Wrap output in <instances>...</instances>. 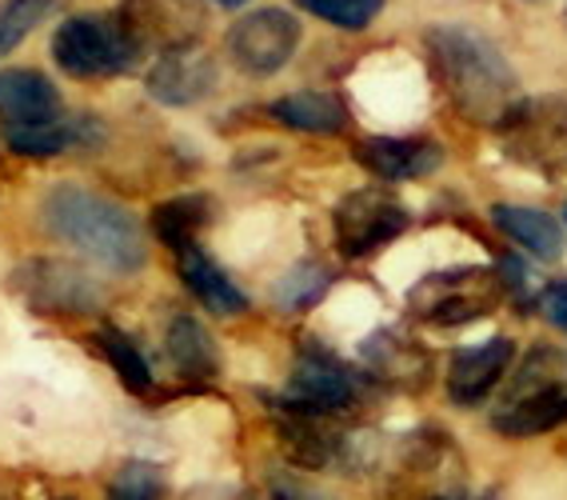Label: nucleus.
Listing matches in <instances>:
<instances>
[{"mask_svg": "<svg viewBox=\"0 0 567 500\" xmlns=\"http://www.w3.org/2000/svg\"><path fill=\"white\" fill-rule=\"evenodd\" d=\"M415 348H420V345H408V340H400L395 333H380V337H372L364 345V360L372 365V377L408 380V377H412Z\"/></svg>", "mask_w": 567, "mask_h": 500, "instance_id": "obj_26", "label": "nucleus"}, {"mask_svg": "<svg viewBox=\"0 0 567 500\" xmlns=\"http://www.w3.org/2000/svg\"><path fill=\"white\" fill-rule=\"evenodd\" d=\"M564 216H567V208H564Z\"/></svg>", "mask_w": 567, "mask_h": 500, "instance_id": "obj_32", "label": "nucleus"}, {"mask_svg": "<svg viewBox=\"0 0 567 500\" xmlns=\"http://www.w3.org/2000/svg\"><path fill=\"white\" fill-rule=\"evenodd\" d=\"M355 161L380 181H424L444 164V149L427 136H364Z\"/></svg>", "mask_w": 567, "mask_h": 500, "instance_id": "obj_13", "label": "nucleus"}, {"mask_svg": "<svg viewBox=\"0 0 567 500\" xmlns=\"http://www.w3.org/2000/svg\"><path fill=\"white\" fill-rule=\"evenodd\" d=\"M539 313H544L547 325L559 328V333L567 337V276L564 280L544 285V293H539Z\"/></svg>", "mask_w": 567, "mask_h": 500, "instance_id": "obj_30", "label": "nucleus"}, {"mask_svg": "<svg viewBox=\"0 0 567 500\" xmlns=\"http://www.w3.org/2000/svg\"><path fill=\"white\" fill-rule=\"evenodd\" d=\"M109 500H164V472L148 460H128L112 477Z\"/></svg>", "mask_w": 567, "mask_h": 500, "instance_id": "obj_28", "label": "nucleus"}, {"mask_svg": "<svg viewBox=\"0 0 567 500\" xmlns=\"http://www.w3.org/2000/svg\"><path fill=\"white\" fill-rule=\"evenodd\" d=\"M116 21L141 52H164L176 44H193L208 12H204V0H124Z\"/></svg>", "mask_w": 567, "mask_h": 500, "instance_id": "obj_9", "label": "nucleus"}, {"mask_svg": "<svg viewBox=\"0 0 567 500\" xmlns=\"http://www.w3.org/2000/svg\"><path fill=\"white\" fill-rule=\"evenodd\" d=\"M52 57L72 81H101V76L128 72L144 52L132 44V37L121 29L116 17L84 12V17L61 21V29L52 32Z\"/></svg>", "mask_w": 567, "mask_h": 500, "instance_id": "obj_4", "label": "nucleus"}, {"mask_svg": "<svg viewBox=\"0 0 567 500\" xmlns=\"http://www.w3.org/2000/svg\"><path fill=\"white\" fill-rule=\"evenodd\" d=\"M61 116V92L37 69H0V133Z\"/></svg>", "mask_w": 567, "mask_h": 500, "instance_id": "obj_14", "label": "nucleus"}, {"mask_svg": "<svg viewBox=\"0 0 567 500\" xmlns=\"http://www.w3.org/2000/svg\"><path fill=\"white\" fill-rule=\"evenodd\" d=\"M101 353L112 365V373H116V380H121L128 392H136V397L153 392V365H148L144 348L136 345L124 328H116V325L101 328Z\"/></svg>", "mask_w": 567, "mask_h": 500, "instance_id": "obj_23", "label": "nucleus"}, {"mask_svg": "<svg viewBox=\"0 0 567 500\" xmlns=\"http://www.w3.org/2000/svg\"><path fill=\"white\" fill-rule=\"evenodd\" d=\"M64 9V0H4L0 4V61L17 44H24L44 21H52Z\"/></svg>", "mask_w": 567, "mask_h": 500, "instance_id": "obj_24", "label": "nucleus"}, {"mask_svg": "<svg viewBox=\"0 0 567 500\" xmlns=\"http://www.w3.org/2000/svg\"><path fill=\"white\" fill-rule=\"evenodd\" d=\"M216 76H220V69H216L213 52L204 49L200 41H193L156 52L144 84H148L153 101L168 104V109H188V104H200L216 89Z\"/></svg>", "mask_w": 567, "mask_h": 500, "instance_id": "obj_11", "label": "nucleus"}, {"mask_svg": "<svg viewBox=\"0 0 567 500\" xmlns=\"http://www.w3.org/2000/svg\"><path fill=\"white\" fill-rule=\"evenodd\" d=\"M41 221L56 241L81 248L96 265L112 273H141L148 261L141 221L109 196L81 188V184H56L41 201Z\"/></svg>", "mask_w": 567, "mask_h": 500, "instance_id": "obj_2", "label": "nucleus"}, {"mask_svg": "<svg viewBox=\"0 0 567 500\" xmlns=\"http://www.w3.org/2000/svg\"><path fill=\"white\" fill-rule=\"evenodd\" d=\"M516 161L556 173L567 164V101H519L504 121Z\"/></svg>", "mask_w": 567, "mask_h": 500, "instance_id": "obj_10", "label": "nucleus"}, {"mask_svg": "<svg viewBox=\"0 0 567 500\" xmlns=\"http://www.w3.org/2000/svg\"><path fill=\"white\" fill-rule=\"evenodd\" d=\"M4 144H9L17 156H32V161H49V156H61L76 144L92 141V124L89 121H72V116H52V121L29 124V129H4Z\"/></svg>", "mask_w": 567, "mask_h": 500, "instance_id": "obj_21", "label": "nucleus"}, {"mask_svg": "<svg viewBox=\"0 0 567 500\" xmlns=\"http://www.w3.org/2000/svg\"><path fill=\"white\" fill-rule=\"evenodd\" d=\"M328 288H332V273H328L324 265H312V261H305V265H296L292 273H284L280 280H276L272 300H276V308L305 313V308H312V305H320V300H324Z\"/></svg>", "mask_w": 567, "mask_h": 500, "instance_id": "obj_25", "label": "nucleus"}, {"mask_svg": "<svg viewBox=\"0 0 567 500\" xmlns=\"http://www.w3.org/2000/svg\"><path fill=\"white\" fill-rule=\"evenodd\" d=\"M368 380L348 368L340 357H332L328 348L308 345L300 357H296L292 377L284 397H276L272 405L296 412H312V417H340V412H352L360 400H364Z\"/></svg>", "mask_w": 567, "mask_h": 500, "instance_id": "obj_6", "label": "nucleus"}, {"mask_svg": "<svg viewBox=\"0 0 567 500\" xmlns=\"http://www.w3.org/2000/svg\"><path fill=\"white\" fill-rule=\"evenodd\" d=\"M512 360H516V345L507 337H487L480 345L456 348V357L447 365V397L464 405V409H472V405H480V400L496 392Z\"/></svg>", "mask_w": 567, "mask_h": 500, "instance_id": "obj_12", "label": "nucleus"}, {"mask_svg": "<svg viewBox=\"0 0 567 500\" xmlns=\"http://www.w3.org/2000/svg\"><path fill=\"white\" fill-rule=\"evenodd\" d=\"M176 268H181V280L188 285V293H193L213 317H240L244 308H248V296L240 293V285H236L233 276L224 273L200 245H184L181 253H176Z\"/></svg>", "mask_w": 567, "mask_h": 500, "instance_id": "obj_17", "label": "nucleus"}, {"mask_svg": "<svg viewBox=\"0 0 567 500\" xmlns=\"http://www.w3.org/2000/svg\"><path fill=\"white\" fill-rule=\"evenodd\" d=\"M220 9H240V4H248V0H216Z\"/></svg>", "mask_w": 567, "mask_h": 500, "instance_id": "obj_31", "label": "nucleus"}, {"mask_svg": "<svg viewBox=\"0 0 567 500\" xmlns=\"http://www.w3.org/2000/svg\"><path fill=\"white\" fill-rule=\"evenodd\" d=\"M213 221V201L200 193H188V196H173V201H164V205L153 208V233L161 245L176 248L181 253L184 245H196V236L200 228Z\"/></svg>", "mask_w": 567, "mask_h": 500, "instance_id": "obj_22", "label": "nucleus"}, {"mask_svg": "<svg viewBox=\"0 0 567 500\" xmlns=\"http://www.w3.org/2000/svg\"><path fill=\"white\" fill-rule=\"evenodd\" d=\"M427 52H432V64H436V76L452 109L472 124L504 129V121L524 101L504 52L464 24H432Z\"/></svg>", "mask_w": 567, "mask_h": 500, "instance_id": "obj_1", "label": "nucleus"}, {"mask_svg": "<svg viewBox=\"0 0 567 500\" xmlns=\"http://www.w3.org/2000/svg\"><path fill=\"white\" fill-rule=\"evenodd\" d=\"M268 113H272L280 124H288V129H296V133H316V136H340L348 124V113H344V104H340V96L320 92V89L288 92V96L268 104Z\"/></svg>", "mask_w": 567, "mask_h": 500, "instance_id": "obj_19", "label": "nucleus"}, {"mask_svg": "<svg viewBox=\"0 0 567 500\" xmlns=\"http://www.w3.org/2000/svg\"><path fill=\"white\" fill-rule=\"evenodd\" d=\"M567 425V385L532 388V392H512L499 397L492 412V429L499 437H539V432L564 429Z\"/></svg>", "mask_w": 567, "mask_h": 500, "instance_id": "obj_15", "label": "nucleus"}, {"mask_svg": "<svg viewBox=\"0 0 567 500\" xmlns=\"http://www.w3.org/2000/svg\"><path fill=\"white\" fill-rule=\"evenodd\" d=\"M300 49V21L288 9H256L228 32V61L248 76H272Z\"/></svg>", "mask_w": 567, "mask_h": 500, "instance_id": "obj_8", "label": "nucleus"}, {"mask_svg": "<svg viewBox=\"0 0 567 500\" xmlns=\"http://www.w3.org/2000/svg\"><path fill=\"white\" fill-rule=\"evenodd\" d=\"M300 9H308L320 21L336 24V29L360 32L384 12V0H296Z\"/></svg>", "mask_w": 567, "mask_h": 500, "instance_id": "obj_27", "label": "nucleus"}, {"mask_svg": "<svg viewBox=\"0 0 567 500\" xmlns=\"http://www.w3.org/2000/svg\"><path fill=\"white\" fill-rule=\"evenodd\" d=\"M412 225L408 208L388 188H355L336 205V245L348 261H364L392 245Z\"/></svg>", "mask_w": 567, "mask_h": 500, "instance_id": "obj_7", "label": "nucleus"}, {"mask_svg": "<svg viewBox=\"0 0 567 500\" xmlns=\"http://www.w3.org/2000/svg\"><path fill=\"white\" fill-rule=\"evenodd\" d=\"M268 497L272 500H332L320 484L296 477V472H284V469L268 472Z\"/></svg>", "mask_w": 567, "mask_h": 500, "instance_id": "obj_29", "label": "nucleus"}, {"mask_svg": "<svg viewBox=\"0 0 567 500\" xmlns=\"http://www.w3.org/2000/svg\"><path fill=\"white\" fill-rule=\"evenodd\" d=\"M276 409V432H280V445L288 452L292 465L300 469H328L336 465V457L344 452V437L328 425L332 417H312V412H296V409Z\"/></svg>", "mask_w": 567, "mask_h": 500, "instance_id": "obj_16", "label": "nucleus"}, {"mask_svg": "<svg viewBox=\"0 0 567 500\" xmlns=\"http://www.w3.org/2000/svg\"><path fill=\"white\" fill-rule=\"evenodd\" d=\"M12 288L21 293V300L37 317H49V320H81L92 317V313H101L104 305V293L92 280V273H84L72 261H61V256L24 261L12 273Z\"/></svg>", "mask_w": 567, "mask_h": 500, "instance_id": "obj_5", "label": "nucleus"}, {"mask_svg": "<svg viewBox=\"0 0 567 500\" xmlns=\"http://www.w3.org/2000/svg\"><path fill=\"white\" fill-rule=\"evenodd\" d=\"M492 221H496L499 233H507L519 248L536 256V261H559L564 256V225L556 216L539 213V208L527 205H492Z\"/></svg>", "mask_w": 567, "mask_h": 500, "instance_id": "obj_20", "label": "nucleus"}, {"mask_svg": "<svg viewBox=\"0 0 567 500\" xmlns=\"http://www.w3.org/2000/svg\"><path fill=\"white\" fill-rule=\"evenodd\" d=\"M164 348H168V360H173L176 373H181L184 380H193V385H208V380H216V373H220L216 340L208 337V328L196 317H188V313L173 317Z\"/></svg>", "mask_w": 567, "mask_h": 500, "instance_id": "obj_18", "label": "nucleus"}, {"mask_svg": "<svg viewBox=\"0 0 567 500\" xmlns=\"http://www.w3.org/2000/svg\"><path fill=\"white\" fill-rule=\"evenodd\" d=\"M507 285L496 268H444V273L424 276L420 285L408 293V313L427 325H472V320L492 317L504 305Z\"/></svg>", "mask_w": 567, "mask_h": 500, "instance_id": "obj_3", "label": "nucleus"}]
</instances>
